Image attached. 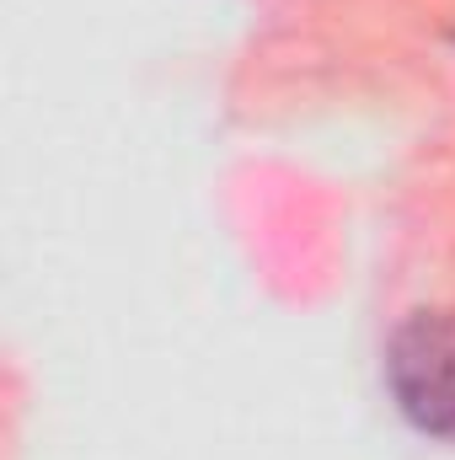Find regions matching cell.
<instances>
[{
    "mask_svg": "<svg viewBox=\"0 0 455 460\" xmlns=\"http://www.w3.org/2000/svg\"><path fill=\"white\" fill-rule=\"evenodd\" d=\"M386 385L424 434H455V311H413L386 343Z\"/></svg>",
    "mask_w": 455,
    "mask_h": 460,
    "instance_id": "6da1fadb",
    "label": "cell"
}]
</instances>
